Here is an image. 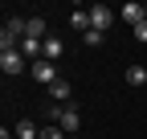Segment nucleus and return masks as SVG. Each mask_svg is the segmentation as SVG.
Instances as JSON below:
<instances>
[{"label": "nucleus", "instance_id": "1", "mask_svg": "<svg viewBox=\"0 0 147 139\" xmlns=\"http://www.w3.org/2000/svg\"><path fill=\"white\" fill-rule=\"evenodd\" d=\"M0 70L4 74H21L25 70V53L21 49H0Z\"/></svg>", "mask_w": 147, "mask_h": 139}, {"label": "nucleus", "instance_id": "2", "mask_svg": "<svg viewBox=\"0 0 147 139\" xmlns=\"http://www.w3.org/2000/svg\"><path fill=\"white\" fill-rule=\"evenodd\" d=\"M86 12H90V29H98V33H106L110 21H115V12H110L106 4H94V8H86Z\"/></svg>", "mask_w": 147, "mask_h": 139}, {"label": "nucleus", "instance_id": "3", "mask_svg": "<svg viewBox=\"0 0 147 139\" xmlns=\"http://www.w3.org/2000/svg\"><path fill=\"white\" fill-rule=\"evenodd\" d=\"M33 78L37 82H45V86H53V82H57V65H53V61H33Z\"/></svg>", "mask_w": 147, "mask_h": 139}, {"label": "nucleus", "instance_id": "4", "mask_svg": "<svg viewBox=\"0 0 147 139\" xmlns=\"http://www.w3.org/2000/svg\"><path fill=\"white\" fill-rule=\"evenodd\" d=\"M57 127H61L65 135H74V131L82 127V115L74 111V107H61V115H57Z\"/></svg>", "mask_w": 147, "mask_h": 139}, {"label": "nucleus", "instance_id": "5", "mask_svg": "<svg viewBox=\"0 0 147 139\" xmlns=\"http://www.w3.org/2000/svg\"><path fill=\"white\" fill-rule=\"evenodd\" d=\"M61 53H65V41H57V37H45V49H41V57L57 65V57H61Z\"/></svg>", "mask_w": 147, "mask_h": 139}, {"label": "nucleus", "instance_id": "6", "mask_svg": "<svg viewBox=\"0 0 147 139\" xmlns=\"http://www.w3.org/2000/svg\"><path fill=\"white\" fill-rule=\"evenodd\" d=\"M12 135H16V139H41V131H37V123H33V119H16Z\"/></svg>", "mask_w": 147, "mask_h": 139}, {"label": "nucleus", "instance_id": "7", "mask_svg": "<svg viewBox=\"0 0 147 139\" xmlns=\"http://www.w3.org/2000/svg\"><path fill=\"white\" fill-rule=\"evenodd\" d=\"M119 16H123V21L131 25V29H135V25L143 21V8H139V4H123V8H119Z\"/></svg>", "mask_w": 147, "mask_h": 139}, {"label": "nucleus", "instance_id": "8", "mask_svg": "<svg viewBox=\"0 0 147 139\" xmlns=\"http://www.w3.org/2000/svg\"><path fill=\"white\" fill-rule=\"evenodd\" d=\"M41 49H45V41H37V37H25L21 41V53L25 57H37V61H41Z\"/></svg>", "mask_w": 147, "mask_h": 139}, {"label": "nucleus", "instance_id": "9", "mask_svg": "<svg viewBox=\"0 0 147 139\" xmlns=\"http://www.w3.org/2000/svg\"><path fill=\"white\" fill-rule=\"evenodd\" d=\"M49 94H53V102H69V94H74V90H69V82H65V78H57V82L49 86Z\"/></svg>", "mask_w": 147, "mask_h": 139}, {"label": "nucleus", "instance_id": "10", "mask_svg": "<svg viewBox=\"0 0 147 139\" xmlns=\"http://www.w3.org/2000/svg\"><path fill=\"white\" fill-rule=\"evenodd\" d=\"M25 37H37V41H45V16H29V29H25Z\"/></svg>", "mask_w": 147, "mask_h": 139}, {"label": "nucleus", "instance_id": "11", "mask_svg": "<svg viewBox=\"0 0 147 139\" xmlns=\"http://www.w3.org/2000/svg\"><path fill=\"white\" fill-rule=\"evenodd\" d=\"M147 82V70L143 65H127V86H143Z\"/></svg>", "mask_w": 147, "mask_h": 139}, {"label": "nucleus", "instance_id": "12", "mask_svg": "<svg viewBox=\"0 0 147 139\" xmlns=\"http://www.w3.org/2000/svg\"><path fill=\"white\" fill-rule=\"evenodd\" d=\"M69 25L86 33V29H90V12H69Z\"/></svg>", "mask_w": 147, "mask_h": 139}, {"label": "nucleus", "instance_id": "13", "mask_svg": "<svg viewBox=\"0 0 147 139\" xmlns=\"http://www.w3.org/2000/svg\"><path fill=\"white\" fill-rule=\"evenodd\" d=\"M41 139H65V131H61V127H53V123H49V127H41Z\"/></svg>", "mask_w": 147, "mask_h": 139}, {"label": "nucleus", "instance_id": "14", "mask_svg": "<svg viewBox=\"0 0 147 139\" xmlns=\"http://www.w3.org/2000/svg\"><path fill=\"white\" fill-rule=\"evenodd\" d=\"M82 41H86V45H102V33H98V29H86Z\"/></svg>", "mask_w": 147, "mask_h": 139}, {"label": "nucleus", "instance_id": "15", "mask_svg": "<svg viewBox=\"0 0 147 139\" xmlns=\"http://www.w3.org/2000/svg\"><path fill=\"white\" fill-rule=\"evenodd\" d=\"M131 33H135V41H147V21H139V25H135Z\"/></svg>", "mask_w": 147, "mask_h": 139}, {"label": "nucleus", "instance_id": "16", "mask_svg": "<svg viewBox=\"0 0 147 139\" xmlns=\"http://www.w3.org/2000/svg\"><path fill=\"white\" fill-rule=\"evenodd\" d=\"M143 21H147V8H143Z\"/></svg>", "mask_w": 147, "mask_h": 139}]
</instances>
